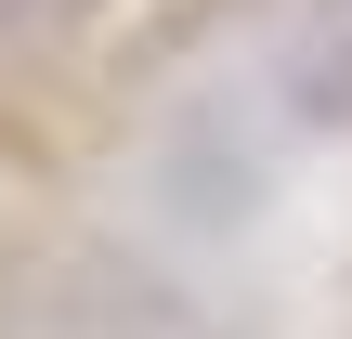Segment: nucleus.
<instances>
[{"instance_id": "f257e3e1", "label": "nucleus", "mask_w": 352, "mask_h": 339, "mask_svg": "<svg viewBox=\"0 0 352 339\" xmlns=\"http://www.w3.org/2000/svg\"><path fill=\"white\" fill-rule=\"evenodd\" d=\"M52 13H78V0H0V39H26V26H52Z\"/></svg>"}]
</instances>
